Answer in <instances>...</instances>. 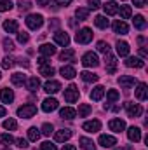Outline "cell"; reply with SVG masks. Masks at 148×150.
Here are the masks:
<instances>
[{"mask_svg":"<svg viewBox=\"0 0 148 150\" xmlns=\"http://www.w3.org/2000/svg\"><path fill=\"white\" fill-rule=\"evenodd\" d=\"M35 113H37V107H35L33 103L23 105V107H19V108H18V115H19L21 119H32Z\"/></svg>","mask_w":148,"mask_h":150,"instance_id":"obj_1","label":"cell"},{"mask_svg":"<svg viewBox=\"0 0 148 150\" xmlns=\"http://www.w3.org/2000/svg\"><path fill=\"white\" fill-rule=\"evenodd\" d=\"M25 21H26V26H28L30 30H38V28L44 25V18H42L40 14H30Z\"/></svg>","mask_w":148,"mask_h":150,"instance_id":"obj_2","label":"cell"},{"mask_svg":"<svg viewBox=\"0 0 148 150\" xmlns=\"http://www.w3.org/2000/svg\"><path fill=\"white\" fill-rule=\"evenodd\" d=\"M75 40H77L78 44H89V42L92 40V30H91V28H82V30H78L77 35H75Z\"/></svg>","mask_w":148,"mask_h":150,"instance_id":"obj_3","label":"cell"},{"mask_svg":"<svg viewBox=\"0 0 148 150\" xmlns=\"http://www.w3.org/2000/svg\"><path fill=\"white\" fill-rule=\"evenodd\" d=\"M77 100H78V87L75 84H70L65 89V101L66 103H75Z\"/></svg>","mask_w":148,"mask_h":150,"instance_id":"obj_4","label":"cell"},{"mask_svg":"<svg viewBox=\"0 0 148 150\" xmlns=\"http://www.w3.org/2000/svg\"><path fill=\"white\" fill-rule=\"evenodd\" d=\"M82 65L87 67V68H92V67H98L99 65V59L96 56V52H85L82 56Z\"/></svg>","mask_w":148,"mask_h":150,"instance_id":"obj_5","label":"cell"},{"mask_svg":"<svg viewBox=\"0 0 148 150\" xmlns=\"http://www.w3.org/2000/svg\"><path fill=\"white\" fill-rule=\"evenodd\" d=\"M82 129L87 131V133H98V131L101 129V122H99L98 119H94V120H87V122L82 124Z\"/></svg>","mask_w":148,"mask_h":150,"instance_id":"obj_6","label":"cell"},{"mask_svg":"<svg viewBox=\"0 0 148 150\" xmlns=\"http://www.w3.org/2000/svg\"><path fill=\"white\" fill-rule=\"evenodd\" d=\"M98 142H99V145H101L103 149H111V147L117 145V138H113L110 134H101Z\"/></svg>","mask_w":148,"mask_h":150,"instance_id":"obj_7","label":"cell"},{"mask_svg":"<svg viewBox=\"0 0 148 150\" xmlns=\"http://www.w3.org/2000/svg\"><path fill=\"white\" fill-rule=\"evenodd\" d=\"M125 108H127V115L132 117V119H136V117H140L143 113V108L138 103H125Z\"/></svg>","mask_w":148,"mask_h":150,"instance_id":"obj_8","label":"cell"},{"mask_svg":"<svg viewBox=\"0 0 148 150\" xmlns=\"http://www.w3.org/2000/svg\"><path fill=\"white\" fill-rule=\"evenodd\" d=\"M54 42L59 44V45H63V47H68L70 45V37L65 32H56L54 33Z\"/></svg>","mask_w":148,"mask_h":150,"instance_id":"obj_9","label":"cell"},{"mask_svg":"<svg viewBox=\"0 0 148 150\" xmlns=\"http://www.w3.org/2000/svg\"><path fill=\"white\" fill-rule=\"evenodd\" d=\"M118 84H120L124 89H131V87L136 86V79L131 77V75H122V77L118 79Z\"/></svg>","mask_w":148,"mask_h":150,"instance_id":"obj_10","label":"cell"},{"mask_svg":"<svg viewBox=\"0 0 148 150\" xmlns=\"http://www.w3.org/2000/svg\"><path fill=\"white\" fill-rule=\"evenodd\" d=\"M59 89H61V84H59L58 80H49V82L44 84V91L49 93V94H56Z\"/></svg>","mask_w":148,"mask_h":150,"instance_id":"obj_11","label":"cell"},{"mask_svg":"<svg viewBox=\"0 0 148 150\" xmlns=\"http://www.w3.org/2000/svg\"><path fill=\"white\" fill-rule=\"evenodd\" d=\"M72 134H73V133H72L70 129H59V131H56V133H54V140L61 143V142L70 140V138H72Z\"/></svg>","mask_w":148,"mask_h":150,"instance_id":"obj_12","label":"cell"},{"mask_svg":"<svg viewBox=\"0 0 148 150\" xmlns=\"http://www.w3.org/2000/svg\"><path fill=\"white\" fill-rule=\"evenodd\" d=\"M136 98L140 100V101H145L148 98V87L145 82H140L138 84V87H136Z\"/></svg>","mask_w":148,"mask_h":150,"instance_id":"obj_13","label":"cell"},{"mask_svg":"<svg viewBox=\"0 0 148 150\" xmlns=\"http://www.w3.org/2000/svg\"><path fill=\"white\" fill-rule=\"evenodd\" d=\"M58 108V101L54 100V98H45L44 101H42V110L44 112H52V110H56Z\"/></svg>","mask_w":148,"mask_h":150,"instance_id":"obj_14","label":"cell"},{"mask_svg":"<svg viewBox=\"0 0 148 150\" xmlns=\"http://www.w3.org/2000/svg\"><path fill=\"white\" fill-rule=\"evenodd\" d=\"M105 56H106V72L108 74H115V70H117V59H115V56L110 54V52H106Z\"/></svg>","mask_w":148,"mask_h":150,"instance_id":"obj_15","label":"cell"},{"mask_svg":"<svg viewBox=\"0 0 148 150\" xmlns=\"http://www.w3.org/2000/svg\"><path fill=\"white\" fill-rule=\"evenodd\" d=\"M129 51H131V47H129V44L127 42H124V40H118L117 42V54L118 56H129Z\"/></svg>","mask_w":148,"mask_h":150,"instance_id":"obj_16","label":"cell"},{"mask_svg":"<svg viewBox=\"0 0 148 150\" xmlns=\"http://www.w3.org/2000/svg\"><path fill=\"white\" fill-rule=\"evenodd\" d=\"M127 138L131 140V142H134V143H138L140 140H141V129L140 127H129V131H127Z\"/></svg>","mask_w":148,"mask_h":150,"instance_id":"obj_17","label":"cell"},{"mask_svg":"<svg viewBox=\"0 0 148 150\" xmlns=\"http://www.w3.org/2000/svg\"><path fill=\"white\" fill-rule=\"evenodd\" d=\"M59 117H61V119H68V120H72V119L77 117V110L72 108V107H65V108L59 110Z\"/></svg>","mask_w":148,"mask_h":150,"instance_id":"obj_18","label":"cell"},{"mask_svg":"<svg viewBox=\"0 0 148 150\" xmlns=\"http://www.w3.org/2000/svg\"><path fill=\"white\" fill-rule=\"evenodd\" d=\"M108 126H110L111 131H115V133H120V131H124V129H125V122H124V120H120V119H111Z\"/></svg>","mask_w":148,"mask_h":150,"instance_id":"obj_19","label":"cell"},{"mask_svg":"<svg viewBox=\"0 0 148 150\" xmlns=\"http://www.w3.org/2000/svg\"><path fill=\"white\" fill-rule=\"evenodd\" d=\"M113 32H115V33H120V35H125V33L129 32V26L125 25V21H120V19H118V21L113 23Z\"/></svg>","mask_w":148,"mask_h":150,"instance_id":"obj_20","label":"cell"},{"mask_svg":"<svg viewBox=\"0 0 148 150\" xmlns=\"http://www.w3.org/2000/svg\"><path fill=\"white\" fill-rule=\"evenodd\" d=\"M124 65L125 67H129V68H143L145 67V61L143 59H140V58H127L125 61H124Z\"/></svg>","mask_w":148,"mask_h":150,"instance_id":"obj_21","label":"cell"},{"mask_svg":"<svg viewBox=\"0 0 148 150\" xmlns=\"http://www.w3.org/2000/svg\"><path fill=\"white\" fill-rule=\"evenodd\" d=\"M0 100H2V103H12L14 101V93H12V89H2L0 91Z\"/></svg>","mask_w":148,"mask_h":150,"instance_id":"obj_22","label":"cell"},{"mask_svg":"<svg viewBox=\"0 0 148 150\" xmlns=\"http://www.w3.org/2000/svg\"><path fill=\"white\" fill-rule=\"evenodd\" d=\"M38 51H40L42 56H52V54H56V47L52 44H42L38 47Z\"/></svg>","mask_w":148,"mask_h":150,"instance_id":"obj_23","label":"cell"},{"mask_svg":"<svg viewBox=\"0 0 148 150\" xmlns=\"http://www.w3.org/2000/svg\"><path fill=\"white\" fill-rule=\"evenodd\" d=\"M103 9H105V14L115 16V14L118 12V4H117V2H106V4L103 5Z\"/></svg>","mask_w":148,"mask_h":150,"instance_id":"obj_24","label":"cell"},{"mask_svg":"<svg viewBox=\"0 0 148 150\" xmlns=\"http://www.w3.org/2000/svg\"><path fill=\"white\" fill-rule=\"evenodd\" d=\"M11 82H12L14 86H23V84L26 82V75H23L21 72H16V74L11 75Z\"/></svg>","mask_w":148,"mask_h":150,"instance_id":"obj_25","label":"cell"},{"mask_svg":"<svg viewBox=\"0 0 148 150\" xmlns=\"http://www.w3.org/2000/svg\"><path fill=\"white\" fill-rule=\"evenodd\" d=\"M103 94H105V87L103 86H96L92 89V93H91V98H92V101H99L103 98Z\"/></svg>","mask_w":148,"mask_h":150,"instance_id":"obj_26","label":"cell"},{"mask_svg":"<svg viewBox=\"0 0 148 150\" xmlns=\"http://www.w3.org/2000/svg\"><path fill=\"white\" fill-rule=\"evenodd\" d=\"M78 143H80V147H82L84 150H96L94 142H92V140H89V138H85V136H82V138L78 140Z\"/></svg>","mask_w":148,"mask_h":150,"instance_id":"obj_27","label":"cell"},{"mask_svg":"<svg viewBox=\"0 0 148 150\" xmlns=\"http://www.w3.org/2000/svg\"><path fill=\"white\" fill-rule=\"evenodd\" d=\"M132 23H134V28H138V30H145V28H147V21H145V16H141V14L134 16Z\"/></svg>","mask_w":148,"mask_h":150,"instance_id":"obj_28","label":"cell"},{"mask_svg":"<svg viewBox=\"0 0 148 150\" xmlns=\"http://www.w3.org/2000/svg\"><path fill=\"white\" fill-rule=\"evenodd\" d=\"M4 30L9 32V33H16V32H18V23H16V19H7V21L4 23Z\"/></svg>","mask_w":148,"mask_h":150,"instance_id":"obj_29","label":"cell"},{"mask_svg":"<svg viewBox=\"0 0 148 150\" xmlns=\"http://www.w3.org/2000/svg\"><path fill=\"white\" fill-rule=\"evenodd\" d=\"M80 79H82L84 82H98V80H99V75L92 74V72H82V74H80Z\"/></svg>","mask_w":148,"mask_h":150,"instance_id":"obj_30","label":"cell"},{"mask_svg":"<svg viewBox=\"0 0 148 150\" xmlns=\"http://www.w3.org/2000/svg\"><path fill=\"white\" fill-rule=\"evenodd\" d=\"M59 72H61V75H63V79H73L75 75H77L73 67H61Z\"/></svg>","mask_w":148,"mask_h":150,"instance_id":"obj_31","label":"cell"},{"mask_svg":"<svg viewBox=\"0 0 148 150\" xmlns=\"http://www.w3.org/2000/svg\"><path fill=\"white\" fill-rule=\"evenodd\" d=\"M73 58H75L73 49H65V51L59 54V59H61V61H73Z\"/></svg>","mask_w":148,"mask_h":150,"instance_id":"obj_32","label":"cell"},{"mask_svg":"<svg viewBox=\"0 0 148 150\" xmlns=\"http://www.w3.org/2000/svg\"><path fill=\"white\" fill-rule=\"evenodd\" d=\"M75 16H77L78 21H85V19L89 18V9H85V7H78V9L75 11Z\"/></svg>","mask_w":148,"mask_h":150,"instance_id":"obj_33","label":"cell"},{"mask_svg":"<svg viewBox=\"0 0 148 150\" xmlns=\"http://www.w3.org/2000/svg\"><path fill=\"white\" fill-rule=\"evenodd\" d=\"M94 23H96V26L101 28V30L108 28V25H110V21H108L105 16H96V18H94Z\"/></svg>","mask_w":148,"mask_h":150,"instance_id":"obj_34","label":"cell"},{"mask_svg":"<svg viewBox=\"0 0 148 150\" xmlns=\"http://www.w3.org/2000/svg\"><path fill=\"white\" fill-rule=\"evenodd\" d=\"M26 87H28L32 93H35L38 87H40V80H38L37 77H30V79H28V82H26Z\"/></svg>","mask_w":148,"mask_h":150,"instance_id":"obj_35","label":"cell"},{"mask_svg":"<svg viewBox=\"0 0 148 150\" xmlns=\"http://www.w3.org/2000/svg\"><path fill=\"white\" fill-rule=\"evenodd\" d=\"M91 112H92V107L87 105V103H82V105L78 107V117H87Z\"/></svg>","mask_w":148,"mask_h":150,"instance_id":"obj_36","label":"cell"},{"mask_svg":"<svg viewBox=\"0 0 148 150\" xmlns=\"http://www.w3.org/2000/svg\"><path fill=\"white\" fill-rule=\"evenodd\" d=\"M118 11H120V18H122V19H129V18H131V14H132V11H131V7H129V5H120V7H118Z\"/></svg>","mask_w":148,"mask_h":150,"instance_id":"obj_37","label":"cell"},{"mask_svg":"<svg viewBox=\"0 0 148 150\" xmlns=\"http://www.w3.org/2000/svg\"><path fill=\"white\" fill-rule=\"evenodd\" d=\"M38 138H40V129L30 127V129H28V140H30V142H37Z\"/></svg>","mask_w":148,"mask_h":150,"instance_id":"obj_38","label":"cell"},{"mask_svg":"<svg viewBox=\"0 0 148 150\" xmlns=\"http://www.w3.org/2000/svg\"><path fill=\"white\" fill-rule=\"evenodd\" d=\"M40 75H44V77H52V75H54V68L49 67V65H42V67H40Z\"/></svg>","mask_w":148,"mask_h":150,"instance_id":"obj_39","label":"cell"},{"mask_svg":"<svg viewBox=\"0 0 148 150\" xmlns=\"http://www.w3.org/2000/svg\"><path fill=\"white\" fill-rule=\"evenodd\" d=\"M118 98H120V94H118V91H115V89H110L108 94H106V101H108V103H115Z\"/></svg>","mask_w":148,"mask_h":150,"instance_id":"obj_40","label":"cell"},{"mask_svg":"<svg viewBox=\"0 0 148 150\" xmlns=\"http://www.w3.org/2000/svg\"><path fill=\"white\" fill-rule=\"evenodd\" d=\"M96 47H98V51H99V52H103V54L110 52V45H108V42H105V40H99Z\"/></svg>","mask_w":148,"mask_h":150,"instance_id":"obj_41","label":"cell"},{"mask_svg":"<svg viewBox=\"0 0 148 150\" xmlns=\"http://www.w3.org/2000/svg\"><path fill=\"white\" fill-rule=\"evenodd\" d=\"M14 61H16L14 58H11V56H5V58L2 59V68H7V70H9V68H12V67H14Z\"/></svg>","mask_w":148,"mask_h":150,"instance_id":"obj_42","label":"cell"},{"mask_svg":"<svg viewBox=\"0 0 148 150\" xmlns=\"http://www.w3.org/2000/svg\"><path fill=\"white\" fill-rule=\"evenodd\" d=\"M4 127L9 129V131H14V129L18 127V122H16L14 119H7V120H4Z\"/></svg>","mask_w":148,"mask_h":150,"instance_id":"obj_43","label":"cell"},{"mask_svg":"<svg viewBox=\"0 0 148 150\" xmlns=\"http://www.w3.org/2000/svg\"><path fill=\"white\" fill-rule=\"evenodd\" d=\"M11 9H12V2L11 0H0V12L11 11Z\"/></svg>","mask_w":148,"mask_h":150,"instance_id":"obj_44","label":"cell"},{"mask_svg":"<svg viewBox=\"0 0 148 150\" xmlns=\"http://www.w3.org/2000/svg\"><path fill=\"white\" fill-rule=\"evenodd\" d=\"M4 49H5L7 52H12V51H14V42H12L9 37L4 38Z\"/></svg>","mask_w":148,"mask_h":150,"instance_id":"obj_45","label":"cell"},{"mask_svg":"<svg viewBox=\"0 0 148 150\" xmlns=\"http://www.w3.org/2000/svg\"><path fill=\"white\" fill-rule=\"evenodd\" d=\"M0 143H4V145H11V143H14V138H12L11 134H0Z\"/></svg>","mask_w":148,"mask_h":150,"instance_id":"obj_46","label":"cell"},{"mask_svg":"<svg viewBox=\"0 0 148 150\" xmlns=\"http://www.w3.org/2000/svg\"><path fill=\"white\" fill-rule=\"evenodd\" d=\"M52 131H54V127H52L51 124H44V126H42V134H44V136H51Z\"/></svg>","mask_w":148,"mask_h":150,"instance_id":"obj_47","label":"cell"},{"mask_svg":"<svg viewBox=\"0 0 148 150\" xmlns=\"http://www.w3.org/2000/svg\"><path fill=\"white\" fill-rule=\"evenodd\" d=\"M18 40H19L21 44H26V42L30 40V35H28L26 32H21V33H18Z\"/></svg>","mask_w":148,"mask_h":150,"instance_id":"obj_48","label":"cell"},{"mask_svg":"<svg viewBox=\"0 0 148 150\" xmlns=\"http://www.w3.org/2000/svg\"><path fill=\"white\" fill-rule=\"evenodd\" d=\"M42 150H58V149H56L54 143H51V142H44V143H42Z\"/></svg>","mask_w":148,"mask_h":150,"instance_id":"obj_49","label":"cell"},{"mask_svg":"<svg viewBox=\"0 0 148 150\" xmlns=\"http://www.w3.org/2000/svg\"><path fill=\"white\" fill-rule=\"evenodd\" d=\"M18 5H19V11H30V7H32L30 2H23V0H21Z\"/></svg>","mask_w":148,"mask_h":150,"instance_id":"obj_50","label":"cell"},{"mask_svg":"<svg viewBox=\"0 0 148 150\" xmlns=\"http://www.w3.org/2000/svg\"><path fill=\"white\" fill-rule=\"evenodd\" d=\"M87 5H89V9L96 11V9H98V7L101 5V2H99V0H89V4H87Z\"/></svg>","mask_w":148,"mask_h":150,"instance_id":"obj_51","label":"cell"},{"mask_svg":"<svg viewBox=\"0 0 148 150\" xmlns=\"http://www.w3.org/2000/svg\"><path fill=\"white\" fill-rule=\"evenodd\" d=\"M16 143H18V147H19V149H28V142H26V140H23V138L16 140Z\"/></svg>","mask_w":148,"mask_h":150,"instance_id":"obj_52","label":"cell"},{"mask_svg":"<svg viewBox=\"0 0 148 150\" xmlns=\"http://www.w3.org/2000/svg\"><path fill=\"white\" fill-rule=\"evenodd\" d=\"M132 2H134V5H136V7H140V9L147 5V0H132Z\"/></svg>","mask_w":148,"mask_h":150,"instance_id":"obj_53","label":"cell"},{"mask_svg":"<svg viewBox=\"0 0 148 150\" xmlns=\"http://www.w3.org/2000/svg\"><path fill=\"white\" fill-rule=\"evenodd\" d=\"M18 63H19L21 67H26V68L30 67V63H28V59H23V58H19V59H18Z\"/></svg>","mask_w":148,"mask_h":150,"instance_id":"obj_54","label":"cell"},{"mask_svg":"<svg viewBox=\"0 0 148 150\" xmlns=\"http://www.w3.org/2000/svg\"><path fill=\"white\" fill-rule=\"evenodd\" d=\"M56 4H58V5H65V7H66V5H70V4H72V0H56Z\"/></svg>","mask_w":148,"mask_h":150,"instance_id":"obj_55","label":"cell"},{"mask_svg":"<svg viewBox=\"0 0 148 150\" xmlns=\"http://www.w3.org/2000/svg\"><path fill=\"white\" fill-rule=\"evenodd\" d=\"M51 2L49 0H37V5H40V7H47Z\"/></svg>","mask_w":148,"mask_h":150,"instance_id":"obj_56","label":"cell"},{"mask_svg":"<svg viewBox=\"0 0 148 150\" xmlns=\"http://www.w3.org/2000/svg\"><path fill=\"white\" fill-rule=\"evenodd\" d=\"M58 26H59V19H54L49 23V28H58Z\"/></svg>","mask_w":148,"mask_h":150,"instance_id":"obj_57","label":"cell"},{"mask_svg":"<svg viewBox=\"0 0 148 150\" xmlns=\"http://www.w3.org/2000/svg\"><path fill=\"white\" fill-rule=\"evenodd\" d=\"M140 54H141V58H143V59H145V58H147V56H148L147 49H145V47H141V49H140Z\"/></svg>","mask_w":148,"mask_h":150,"instance_id":"obj_58","label":"cell"},{"mask_svg":"<svg viewBox=\"0 0 148 150\" xmlns=\"http://www.w3.org/2000/svg\"><path fill=\"white\" fill-rule=\"evenodd\" d=\"M45 63H47V58H45V56L38 58V65H40V67H42V65H45Z\"/></svg>","mask_w":148,"mask_h":150,"instance_id":"obj_59","label":"cell"},{"mask_svg":"<svg viewBox=\"0 0 148 150\" xmlns=\"http://www.w3.org/2000/svg\"><path fill=\"white\" fill-rule=\"evenodd\" d=\"M63 150H77V147H75V145H65Z\"/></svg>","mask_w":148,"mask_h":150,"instance_id":"obj_60","label":"cell"},{"mask_svg":"<svg viewBox=\"0 0 148 150\" xmlns=\"http://www.w3.org/2000/svg\"><path fill=\"white\" fill-rule=\"evenodd\" d=\"M145 42H147V38H145V37H140V38H138V44H141V45H143Z\"/></svg>","mask_w":148,"mask_h":150,"instance_id":"obj_61","label":"cell"},{"mask_svg":"<svg viewBox=\"0 0 148 150\" xmlns=\"http://www.w3.org/2000/svg\"><path fill=\"white\" fill-rule=\"evenodd\" d=\"M4 115H5V108H4V107H0V117H4Z\"/></svg>","mask_w":148,"mask_h":150,"instance_id":"obj_62","label":"cell"},{"mask_svg":"<svg viewBox=\"0 0 148 150\" xmlns=\"http://www.w3.org/2000/svg\"><path fill=\"white\" fill-rule=\"evenodd\" d=\"M0 77H2V75H0Z\"/></svg>","mask_w":148,"mask_h":150,"instance_id":"obj_63","label":"cell"}]
</instances>
